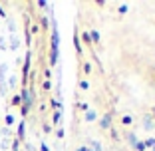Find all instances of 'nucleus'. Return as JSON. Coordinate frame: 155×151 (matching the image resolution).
<instances>
[{
	"label": "nucleus",
	"mask_w": 155,
	"mask_h": 151,
	"mask_svg": "<svg viewBox=\"0 0 155 151\" xmlns=\"http://www.w3.org/2000/svg\"><path fill=\"white\" fill-rule=\"evenodd\" d=\"M91 147H94V151H101V145L97 141H91Z\"/></svg>",
	"instance_id": "nucleus-22"
},
{
	"label": "nucleus",
	"mask_w": 155,
	"mask_h": 151,
	"mask_svg": "<svg viewBox=\"0 0 155 151\" xmlns=\"http://www.w3.org/2000/svg\"><path fill=\"white\" fill-rule=\"evenodd\" d=\"M50 103H52V107H54V110H56V111H60V107H62V103H60V101H58V100H52V101H50Z\"/></svg>",
	"instance_id": "nucleus-15"
},
{
	"label": "nucleus",
	"mask_w": 155,
	"mask_h": 151,
	"mask_svg": "<svg viewBox=\"0 0 155 151\" xmlns=\"http://www.w3.org/2000/svg\"><path fill=\"white\" fill-rule=\"evenodd\" d=\"M133 149H135V151H145V143H143V141H137Z\"/></svg>",
	"instance_id": "nucleus-13"
},
{
	"label": "nucleus",
	"mask_w": 155,
	"mask_h": 151,
	"mask_svg": "<svg viewBox=\"0 0 155 151\" xmlns=\"http://www.w3.org/2000/svg\"><path fill=\"white\" fill-rule=\"evenodd\" d=\"M60 117H62V113H60V111H54V125L60 123Z\"/></svg>",
	"instance_id": "nucleus-16"
},
{
	"label": "nucleus",
	"mask_w": 155,
	"mask_h": 151,
	"mask_svg": "<svg viewBox=\"0 0 155 151\" xmlns=\"http://www.w3.org/2000/svg\"><path fill=\"white\" fill-rule=\"evenodd\" d=\"M0 16H2V18H4V16H6V12H4V10H2V6H0Z\"/></svg>",
	"instance_id": "nucleus-30"
},
{
	"label": "nucleus",
	"mask_w": 155,
	"mask_h": 151,
	"mask_svg": "<svg viewBox=\"0 0 155 151\" xmlns=\"http://www.w3.org/2000/svg\"><path fill=\"white\" fill-rule=\"evenodd\" d=\"M80 90H82V92H87V90H90V82H87V80H80Z\"/></svg>",
	"instance_id": "nucleus-11"
},
{
	"label": "nucleus",
	"mask_w": 155,
	"mask_h": 151,
	"mask_svg": "<svg viewBox=\"0 0 155 151\" xmlns=\"http://www.w3.org/2000/svg\"><path fill=\"white\" fill-rule=\"evenodd\" d=\"M56 137H58V139H62V137H64V129H62V127H58V129H56Z\"/></svg>",
	"instance_id": "nucleus-18"
},
{
	"label": "nucleus",
	"mask_w": 155,
	"mask_h": 151,
	"mask_svg": "<svg viewBox=\"0 0 155 151\" xmlns=\"http://www.w3.org/2000/svg\"><path fill=\"white\" fill-rule=\"evenodd\" d=\"M78 105H80V110H82V111H87V110H90V105H87L86 101H82V103H78Z\"/></svg>",
	"instance_id": "nucleus-20"
},
{
	"label": "nucleus",
	"mask_w": 155,
	"mask_h": 151,
	"mask_svg": "<svg viewBox=\"0 0 155 151\" xmlns=\"http://www.w3.org/2000/svg\"><path fill=\"white\" fill-rule=\"evenodd\" d=\"M97 125H100L101 131H110V129L114 127V123H111V113H104L97 119Z\"/></svg>",
	"instance_id": "nucleus-2"
},
{
	"label": "nucleus",
	"mask_w": 155,
	"mask_h": 151,
	"mask_svg": "<svg viewBox=\"0 0 155 151\" xmlns=\"http://www.w3.org/2000/svg\"><path fill=\"white\" fill-rule=\"evenodd\" d=\"M82 72L86 74V76L91 74V64H90V62H84V64H82Z\"/></svg>",
	"instance_id": "nucleus-10"
},
{
	"label": "nucleus",
	"mask_w": 155,
	"mask_h": 151,
	"mask_svg": "<svg viewBox=\"0 0 155 151\" xmlns=\"http://www.w3.org/2000/svg\"><path fill=\"white\" fill-rule=\"evenodd\" d=\"M110 131H111V139H114V141H119V135H117V131H115L114 127H111Z\"/></svg>",
	"instance_id": "nucleus-17"
},
{
	"label": "nucleus",
	"mask_w": 155,
	"mask_h": 151,
	"mask_svg": "<svg viewBox=\"0 0 155 151\" xmlns=\"http://www.w3.org/2000/svg\"><path fill=\"white\" fill-rule=\"evenodd\" d=\"M10 105L20 110V105H22V97H20V94H14V96L10 97Z\"/></svg>",
	"instance_id": "nucleus-5"
},
{
	"label": "nucleus",
	"mask_w": 155,
	"mask_h": 151,
	"mask_svg": "<svg viewBox=\"0 0 155 151\" xmlns=\"http://www.w3.org/2000/svg\"><path fill=\"white\" fill-rule=\"evenodd\" d=\"M42 129H44L46 133H50V131H52V125H50V123H44V125H42Z\"/></svg>",
	"instance_id": "nucleus-24"
},
{
	"label": "nucleus",
	"mask_w": 155,
	"mask_h": 151,
	"mask_svg": "<svg viewBox=\"0 0 155 151\" xmlns=\"http://www.w3.org/2000/svg\"><path fill=\"white\" fill-rule=\"evenodd\" d=\"M42 90H44V92H50V90H52V84H50V80H46V82L42 84Z\"/></svg>",
	"instance_id": "nucleus-14"
},
{
	"label": "nucleus",
	"mask_w": 155,
	"mask_h": 151,
	"mask_svg": "<svg viewBox=\"0 0 155 151\" xmlns=\"http://www.w3.org/2000/svg\"><path fill=\"white\" fill-rule=\"evenodd\" d=\"M97 119V111L94 110H87L86 113H84V121H87V123H91V121H96Z\"/></svg>",
	"instance_id": "nucleus-3"
},
{
	"label": "nucleus",
	"mask_w": 155,
	"mask_h": 151,
	"mask_svg": "<svg viewBox=\"0 0 155 151\" xmlns=\"http://www.w3.org/2000/svg\"><path fill=\"white\" fill-rule=\"evenodd\" d=\"M44 78H46V80H50V78H52V72H50V68H48V70H44Z\"/></svg>",
	"instance_id": "nucleus-26"
},
{
	"label": "nucleus",
	"mask_w": 155,
	"mask_h": 151,
	"mask_svg": "<svg viewBox=\"0 0 155 151\" xmlns=\"http://www.w3.org/2000/svg\"><path fill=\"white\" fill-rule=\"evenodd\" d=\"M24 131H26V121H20V123H18V137H16V141H24Z\"/></svg>",
	"instance_id": "nucleus-6"
},
{
	"label": "nucleus",
	"mask_w": 155,
	"mask_h": 151,
	"mask_svg": "<svg viewBox=\"0 0 155 151\" xmlns=\"http://www.w3.org/2000/svg\"><path fill=\"white\" fill-rule=\"evenodd\" d=\"M6 123H8V125L14 123V117H12V115H6Z\"/></svg>",
	"instance_id": "nucleus-27"
},
{
	"label": "nucleus",
	"mask_w": 155,
	"mask_h": 151,
	"mask_svg": "<svg viewBox=\"0 0 155 151\" xmlns=\"http://www.w3.org/2000/svg\"><path fill=\"white\" fill-rule=\"evenodd\" d=\"M38 30H40V26H38V24H32V28H30V32H32V34H38Z\"/></svg>",
	"instance_id": "nucleus-23"
},
{
	"label": "nucleus",
	"mask_w": 155,
	"mask_h": 151,
	"mask_svg": "<svg viewBox=\"0 0 155 151\" xmlns=\"http://www.w3.org/2000/svg\"><path fill=\"white\" fill-rule=\"evenodd\" d=\"M40 24H42V28H44V30H48V18H42Z\"/></svg>",
	"instance_id": "nucleus-25"
},
{
	"label": "nucleus",
	"mask_w": 155,
	"mask_h": 151,
	"mask_svg": "<svg viewBox=\"0 0 155 151\" xmlns=\"http://www.w3.org/2000/svg\"><path fill=\"white\" fill-rule=\"evenodd\" d=\"M127 139H129V145H131V147H135V143H137L135 133H127Z\"/></svg>",
	"instance_id": "nucleus-12"
},
{
	"label": "nucleus",
	"mask_w": 155,
	"mask_h": 151,
	"mask_svg": "<svg viewBox=\"0 0 155 151\" xmlns=\"http://www.w3.org/2000/svg\"><path fill=\"white\" fill-rule=\"evenodd\" d=\"M117 12H119V14H125V12H127V4H121V6L117 8Z\"/></svg>",
	"instance_id": "nucleus-21"
},
{
	"label": "nucleus",
	"mask_w": 155,
	"mask_h": 151,
	"mask_svg": "<svg viewBox=\"0 0 155 151\" xmlns=\"http://www.w3.org/2000/svg\"><path fill=\"white\" fill-rule=\"evenodd\" d=\"M76 151H91V149H90V147H86V145H84V147H78Z\"/></svg>",
	"instance_id": "nucleus-29"
},
{
	"label": "nucleus",
	"mask_w": 155,
	"mask_h": 151,
	"mask_svg": "<svg viewBox=\"0 0 155 151\" xmlns=\"http://www.w3.org/2000/svg\"><path fill=\"white\" fill-rule=\"evenodd\" d=\"M80 36H82V38H80V42H82V44H86V46L90 48L91 46V36H90V32H87V30H84Z\"/></svg>",
	"instance_id": "nucleus-4"
},
{
	"label": "nucleus",
	"mask_w": 155,
	"mask_h": 151,
	"mask_svg": "<svg viewBox=\"0 0 155 151\" xmlns=\"http://www.w3.org/2000/svg\"><path fill=\"white\" fill-rule=\"evenodd\" d=\"M147 147H153V149H155V139H147V141H145V149H147Z\"/></svg>",
	"instance_id": "nucleus-19"
},
{
	"label": "nucleus",
	"mask_w": 155,
	"mask_h": 151,
	"mask_svg": "<svg viewBox=\"0 0 155 151\" xmlns=\"http://www.w3.org/2000/svg\"><path fill=\"white\" fill-rule=\"evenodd\" d=\"M74 46H76V52L82 56L84 50H82V42H80V36H78V34H76V38H74Z\"/></svg>",
	"instance_id": "nucleus-8"
},
{
	"label": "nucleus",
	"mask_w": 155,
	"mask_h": 151,
	"mask_svg": "<svg viewBox=\"0 0 155 151\" xmlns=\"http://www.w3.org/2000/svg\"><path fill=\"white\" fill-rule=\"evenodd\" d=\"M90 36H91V44H100V32L97 30H91Z\"/></svg>",
	"instance_id": "nucleus-9"
},
{
	"label": "nucleus",
	"mask_w": 155,
	"mask_h": 151,
	"mask_svg": "<svg viewBox=\"0 0 155 151\" xmlns=\"http://www.w3.org/2000/svg\"><path fill=\"white\" fill-rule=\"evenodd\" d=\"M151 115H155V107H151Z\"/></svg>",
	"instance_id": "nucleus-31"
},
{
	"label": "nucleus",
	"mask_w": 155,
	"mask_h": 151,
	"mask_svg": "<svg viewBox=\"0 0 155 151\" xmlns=\"http://www.w3.org/2000/svg\"><path fill=\"white\" fill-rule=\"evenodd\" d=\"M40 151H50V147L46 145V143H40Z\"/></svg>",
	"instance_id": "nucleus-28"
},
{
	"label": "nucleus",
	"mask_w": 155,
	"mask_h": 151,
	"mask_svg": "<svg viewBox=\"0 0 155 151\" xmlns=\"http://www.w3.org/2000/svg\"><path fill=\"white\" fill-rule=\"evenodd\" d=\"M119 121H121V125L129 127V125L133 123V117H131V115H121V119H119Z\"/></svg>",
	"instance_id": "nucleus-7"
},
{
	"label": "nucleus",
	"mask_w": 155,
	"mask_h": 151,
	"mask_svg": "<svg viewBox=\"0 0 155 151\" xmlns=\"http://www.w3.org/2000/svg\"><path fill=\"white\" fill-rule=\"evenodd\" d=\"M20 97H22V105H20V113L22 117H28L30 111H32V105H34V96H32V87L24 86L22 92H20Z\"/></svg>",
	"instance_id": "nucleus-1"
}]
</instances>
